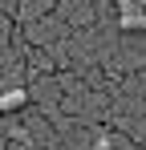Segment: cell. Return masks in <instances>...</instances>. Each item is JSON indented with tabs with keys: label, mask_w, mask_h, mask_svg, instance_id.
Returning <instances> with one entry per match:
<instances>
[{
	"label": "cell",
	"mask_w": 146,
	"mask_h": 150,
	"mask_svg": "<svg viewBox=\"0 0 146 150\" xmlns=\"http://www.w3.org/2000/svg\"><path fill=\"white\" fill-rule=\"evenodd\" d=\"M61 16H65V21H77V25H85V21L94 16V0H61Z\"/></svg>",
	"instance_id": "6da1fadb"
},
{
	"label": "cell",
	"mask_w": 146,
	"mask_h": 150,
	"mask_svg": "<svg viewBox=\"0 0 146 150\" xmlns=\"http://www.w3.org/2000/svg\"><path fill=\"white\" fill-rule=\"evenodd\" d=\"M61 33V21H41V25L28 28V37H33V45H53V37Z\"/></svg>",
	"instance_id": "7a4b0ae2"
},
{
	"label": "cell",
	"mask_w": 146,
	"mask_h": 150,
	"mask_svg": "<svg viewBox=\"0 0 146 150\" xmlns=\"http://www.w3.org/2000/svg\"><path fill=\"white\" fill-rule=\"evenodd\" d=\"M24 101H28V89H21V85H16V89H4V93H0V114H12V110H21Z\"/></svg>",
	"instance_id": "3957f363"
},
{
	"label": "cell",
	"mask_w": 146,
	"mask_h": 150,
	"mask_svg": "<svg viewBox=\"0 0 146 150\" xmlns=\"http://www.w3.org/2000/svg\"><path fill=\"white\" fill-rule=\"evenodd\" d=\"M28 65H33V69H41V77H45V73H53V61H49L45 53H33V57H28Z\"/></svg>",
	"instance_id": "277c9868"
},
{
	"label": "cell",
	"mask_w": 146,
	"mask_h": 150,
	"mask_svg": "<svg viewBox=\"0 0 146 150\" xmlns=\"http://www.w3.org/2000/svg\"><path fill=\"white\" fill-rule=\"evenodd\" d=\"M114 4L122 8V16H134V12L142 8V0H114Z\"/></svg>",
	"instance_id": "5b68a950"
},
{
	"label": "cell",
	"mask_w": 146,
	"mask_h": 150,
	"mask_svg": "<svg viewBox=\"0 0 146 150\" xmlns=\"http://www.w3.org/2000/svg\"><path fill=\"white\" fill-rule=\"evenodd\" d=\"M33 150H37V146H33Z\"/></svg>",
	"instance_id": "8992f818"
}]
</instances>
